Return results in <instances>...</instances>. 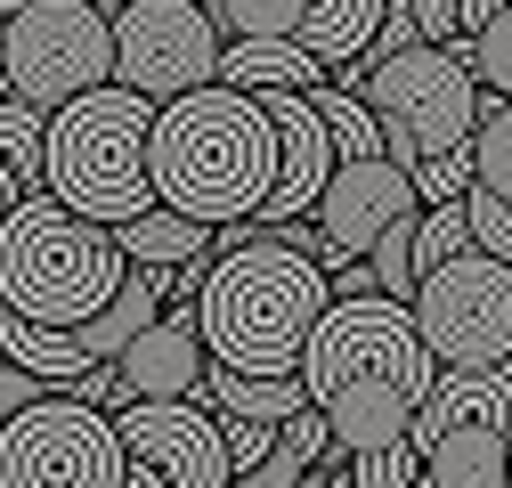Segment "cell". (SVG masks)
I'll return each instance as SVG.
<instances>
[{"label":"cell","mask_w":512,"mask_h":488,"mask_svg":"<svg viewBox=\"0 0 512 488\" xmlns=\"http://www.w3.org/2000/svg\"><path fill=\"white\" fill-rule=\"evenodd\" d=\"M431 375H439V358H431V342L415 326V301L382 293V285L334 293L326 318H317V334H309V350H301V383H309L317 407H326L342 456L407 440Z\"/></svg>","instance_id":"obj_1"},{"label":"cell","mask_w":512,"mask_h":488,"mask_svg":"<svg viewBox=\"0 0 512 488\" xmlns=\"http://www.w3.org/2000/svg\"><path fill=\"white\" fill-rule=\"evenodd\" d=\"M277 188V114L244 82H196L155 106V196L187 220L236 228Z\"/></svg>","instance_id":"obj_2"},{"label":"cell","mask_w":512,"mask_h":488,"mask_svg":"<svg viewBox=\"0 0 512 488\" xmlns=\"http://www.w3.org/2000/svg\"><path fill=\"white\" fill-rule=\"evenodd\" d=\"M334 301V277L317 253H301L293 236L261 228L236 236L228 253H212L204 293H196V326L212 358L244 366V375H301V350Z\"/></svg>","instance_id":"obj_3"},{"label":"cell","mask_w":512,"mask_h":488,"mask_svg":"<svg viewBox=\"0 0 512 488\" xmlns=\"http://www.w3.org/2000/svg\"><path fill=\"white\" fill-rule=\"evenodd\" d=\"M122 236L90 212H74L57 188H25L17 212L0 220V301L41 326H82L98 318L114 285L131 277L122 269Z\"/></svg>","instance_id":"obj_4"},{"label":"cell","mask_w":512,"mask_h":488,"mask_svg":"<svg viewBox=\"0 0 512 488\" xmlns=\"http://www.w3.org/2000/svg\"><path fill=\"white\" fill-rule=\"evenodd\" d=\"M49 188L66 196L74 212L122 228L131 212L163 204L155 196V98L131 82H98L82 98H66L49 114Z\"/></svg>","instance_id":"obj_5"},{"label":"cell","mask_w":512,"mask_h":488,"mask_svg":"<svg viewBox=\"0 0 512 488\" xmlns=\"http://www.w3.org/2000/svg\"><path fill=\"white\" fill-rule=\"evenodd\" d=\"M358 98L382 114V155L407 163V171L423 155L472 147V131H480V74L464 57V33L456 41H407L391 57L366 49V90Z\"/></svg>","instance_id":"obj_6"},{"label":"cell","mask_w":512,"mask_h":488,"mask_svg":"<svg viewBox=\"0 0 512 488\" xmlns=\"http://www.w3.org/2000/svg\"><path fill=\"white\" fill-rule=\"evenodd\" d=\"M131 488L122 423H106L98 399L49 383L33 407L0 423V488Z\"/></svg>","instance_id":"obj_7"},{"label":"cell","mask_w":512,"mask_h":488,"mask_svg":"<svg viewBox=\"0 0 512 488\" xmlns=\"http://www.w3.org/2000/svg\"><path fill=\"white\" fill-rule=\"evenodd\" d=\"M0 66H9L17 98L57 114L66 98L114 82V17L98 9V0H25V9H9Z\"/></svg>","instance_id":"obj_8"},{"label":"cell","mask_w":512,"mask_h":488,"mask_svg":"<svg viewBox=\"0 0 512 488\" xmlns=\"http://www.w3.org/2000/svg\"><path fill=\"white\" fill-rule=\"evenodd\" d=\"M415 326L439 366H496L512 358V261L464 244L415 285Z\"/></svg>","instance_id":"obj_9"},{"label":"cell","mask_w":512,"mask_h":488,"mask_svg":"<svg viewBox=\"0 0 512 488\" xmlns=\"http://www.w3.org/2000/svg\"><path fill=\"white\" fill-rule=\"evenodd\" d=\"M220 17L212 0H122L114 9V82L147 90L155 106L196 90V82H220Z\"/></svg>","instance_id":"obj_10"},{"label":"cell","mask_w":512,"mask_h":488,"mask_svg":"<svg viewBox=\"0 0 512 488\" xmlns=\"http://www.w3.org/2000/svg\"><path fill=\"white\" fill-rule=\"evenodd\" d=\"M122 448H131V488H220L236 480L228 423L204 391L187 399H122Z\"/></svg>","instance_id":"obj_11"},{"label":"cell","mask_w":512,"mask_h":488,"mask_svg":"<svg viewBox=\"0 0 512 488\" xmlns=\"http://www.w3.org/2000/svg\"><path fill=\"white\" fill-rule=\"evenodd\" d=\"M415 171L391 163V155H342L334 179L317 188V261L342 269V261H366L374 236L391 228L399 212H415Z\"/></svg>","instance_id":"obj_12"},{"label":"cell","mask_w":512,"mask_h":488,"mask_svg":"<svg viewBox=\"0 0 512 488\" xmlns=\"http://www.w3.org/2000/svg\"><path fill=\"white\" fill-rule=\"evenodd\" d=\"M269 98V114H277V188L261 196V212H252V228H285V220H301V212H317V188L334 179V163H342V147H334V131H326V114H317V98L309 90H261Z\"/></svg>","instance_id":"obj_13"},{"label":"cell","mask_w":512,"mask_h":488,"mask_svg":"<svg viewBox=\"0 0 512 488\" xmlns=\"http://www.w3.org/2000/svg\"><path fill=\"white\" fill-rule=\"evenodd\" d=\"M415 448H439V440H512V358L496 366H439L415 423H407Z\"/></svg>","instance_id":"obj_14"},{"label":"cell","mask_w":512,"mask_h":488,"mask_svg":"<svg viewBox=\"0 0 512 488\" xmlns=\"http://www.w3.org/2000/svg\"><path fill=\"white\" fill-rule=\"evenodd\" d=\"M114 366H122V391L131 399H187V391H204L212 342H204L196 310H163L155 326H139V342L122 350Z\"/></svg>","instance_id":"obj_15"},{"label":"cell","mask_w":512,"mask_h":488,"mask_svg":"<svg viewBox=\"0 0 512 488\" xmlns=\"http://www.w3.org/2000/svg\"><path fill=\"white\" fill-rule=\"evenodd\" d=\"M317 57L301 33H269V41H228L220 49V82H244V90H317Z\"/></svg>","instance_id":"obj_16"},{"label":"cell","mask_w":512,"mask_h":488,"mask_svg":"<svg viewBox=\"0 0 512 488\" xmlns=\"http://www.w3.org/2000/svg\"><path fill=\"white\" fill-rule=\"evenodd\" d=\"M204 399H212L220 415H261V423H285V415H301V407H309V383H301V375H244V366L212 358V366H204Z\"/></svg>","instance_id":"obj_17"},{"label":"cell","mask_w":512,"mask_h":488,"mask_svg":"<svg viewBox=\"0 0 512 488\" xmlns=\"http://www.w3.org/2000/svg\"><path fill=\"white\" fill-rule=\"evenodd\" d=\"M0 358L33 366L41 383H74L82 366H90V350H82V334H74V326H41V318L9 310V301H0Z\"/></svg>","instance_id":"obj_18"},{"label":"cell","mask_w":512,"mask_h":488,"mask_svg":"<svg viewBox=\"0 0 512 488\" xmlns=\"http://www.w3.org/2000/svg\"><path fill=\"white\" fill-rule=\"evenodd\" d=\"M122 236V253L131 261H155V269H171V261H196V253H212V220H187L179 204H147V212H131L114 228Z\"/></svg>","instance_id":"obj_19"},{"label":"cell","mask_w":512,"mask_h":488,"mask_svg":"<svg viewBox=\"0 0 512 488\" xmlns=\"http://www.w3.org/2000/svg\"><path fill=\"white\" fill-rule=\"evenodd\" d=\"M382 9H391V0H309V9H301V41L326 57V66H350V57L374 49Z\"/></svg>","instance_id":"obj_20"},{"label":"cell","mask_w":512,"mask_h":488,"mask_svg":"<svg viewBox=\"0 0 512 488\" xmlns=\"http://www.w3.org/2000/svg\"><path fill=\"white\" fill-rule=\"evenodd\" d=\"M326 448H334V423H326V407L309 399L301 415H285V423H277V448L244 472V488H301V480H309V464L326 456Z\"/></svg>","instance_id":"obj_21"},{"label":"cell","mask_w":512,"mask_h":488,"mask_svg":"<svg viewBox=\"0 0 512 488\" xmlns=\"http://www.w3.org/2000/svg\"><path fill=\"white\" fill-rule=\"evenodd\" d=\"M0 155L17 163V179L25 188H49V171H41V155H49V106H33V98H0Z\"/></svg>","instance_id":"obj_22"},{"label":"cell","mask_w":512,"mask_h":488,"mask_svg":"<svg viewBox=\"0 0 512 488\" xmlns=\"http://www.w3.org/2000/svg\"><path fill=\"white\" fill-rule=\"evenodd\" d=\"M309 98H317V114H326V131H334L342 155H382V114H374L350 82H317Z\"/></svg>","instance_id":"obj_23"},{"label":"cell","mask_w":512,"mask_h":488,"mask_svg":"<svg viewBox=\"0 0 512 488\" xmlns=\"http://www.w3.org/2000/svg\"><path fill=\"white\" fill-rule=\"evenodd\" d=\"M366 269H374V285H382V293H399V301H415V285H423V269H415V212H399L391 228L374 236V253H366Z\"/></svg>","instance_id":"obj_24"},{"label":"cell","mask_w":512,"mask_h":488,"mask_svg":"<svg viewBox=\"0 0 512 488\" xmlns=\"http://www.w3.org/2000/svg\"><path fill=\"white\" fill-rule=\"evenodd\" d=\"M309 0H212V17L228 41H269V33H301Z\"/></svg>","instance_id":"obj_25"},{"label":"cell","mask_w":512,"mask_h":488,"mask_svg":"<svg viewBox=\"0 0 512 488\" xmlns=\"http://www.w3.org/2000/svg\"><path fill=\"white\" fill-rule=\"evenodd\" d=\"M472 163H480V188L512 196V98L480 106V131H472Z\"/></svg>","instance_id":"obj_26"},{"label":"cell","mask_w":512,"mask_h":488,"mask_svg":"<svg viewBox=\"0 0 512 488\" xmlns=\"http://www.w3.org/2000/svg\"><path fill=\"white\" fill-rule=\"evenodd\" d=\"M464 57H472V74H480L496 98H512V0H504L480 33H464Z\"/></svg>","instance_id":"obj_27"},{"label":"cell","mask_w":512,"mask_h":488,"mask_svg":"<svg viewBox=\"0 0 512 488\" xmlns=\"http://www.w3.org/2000/svg\"><path fill=\"white\" fill-rule=\"evenodd\" d=\"M464 244H472V212H464V196L415 212V269H439L447 253H464Z\"/></svg>","instance_id":"obj_28"},{"label":"cell","mask_w":512,"mask_h":488,"mask_svg":"<svg viewBox=\"0 0 512 488\" xmlns=\"http://www.w3.org/2000/svg\"><path fill=\"white\" fill-rule=\"evenodd\" d=\"M350 480H358V488H407V480H423V448H415V440L358 448V456H350Z\"/></svg>","instance_id":"obj_29"},{"label":"cell","mask_w":512,"mask_h":488,"mask_svg":"<svg viewBox=\"0 0 512 488\" xmlns=\"http://www.w3.org/2000/svg\"><path fill=\"white\" fill-rule=\"evenodd\" d=\"M472 179H480L472 147H447V155H423L415 163V196L423 204H456V196H472Z\"/></svg>","instance_id":"obj_30"},{"label":"cell","mask_w":512,"mask_h":488,"mask_svg":"<svg viewBox=\"0 0 512 488\" xmlns=\"http://www.w3.org/2000/svg\"><path fill=\"white\" fill-rule=\"evenodd\" d=\"M464 212H472V244H488V253H504V261H512V196H488L480 179H472Z\"/></svg>","instance_id":"obj_31"},{"label":"cell","mask_w":512,"mask_h":488,"mask_svg":"<svg viewBox=\"0 0 512 488\" xmlns=\"http://www.w3.org/2000/svg\"><path fill=\"white\" fill-rule=\"evenodd\" d=\"M228 423V456H236V480L252 472V464H261L269 448H277V423H261V415H220Z\"/></svg>","instance_id":"obj_32"},{"label":"cell","mask_w":512,"mask_h":488,"mask_svg":"<svg viewBox=\"0 0 512 488\" xmlns=\"http://www.w3.org/2000/svg\"><path fill=\"white\" fill-rule=\"evenodd\" d=\"M41 391H49V383L33 375V366H17V358H0V423H9L17 407H33Z\"/></svg>","instance_id":"obj_33"},{"label":"cell","mask_w":512,"mask_h":488,"mask_svg":"<svg viewBox=\"0 0 512 488\" xmlns=\"http://www.w3.org/2000/svg\"><path fill=\"white\" fill-rule=\"evenodd\" d=\"M407 41H423V17H415V0H391V9H382V33H374V57H391Z\"/></svg>","instance_id":"obj_34"},{"label":"cell","mask_w":512,"mask_h":488,"mask_svg":"<svg viewBox=\"0 0 512 488\" xmlns=\"http://www.w3.org/2000/svg\"><path fill=\"white\" fill-rule=\"evenodd\" d=\"M496 9H504V0H456V17H464V33H480V25L496 17Z\"/></svg>","instance_id":"obj_35"},{"label":"cell","mask_w":512,"mask_h":488,"mask_svg":"<svg viewBox=\"0 0 512 488\" xmlns=\"http://www.w3.org/2000/svg\"><path fill=\"white\" fill-rule=\"evenodd\" d=\"M9 9H25V0H0V17H9Z\"/></svg>","instance_id":"obj_36"},{"label":"cell","mask_w":512,"mask_h":488,"mask_svg":"<svg viewBox=\"0 0 512 488\" xmlns=\"http://www.w3.org/2000/svg\"><path fill=\"white\" fill-rule=\"evenodd\" d=\"M0 98H9V66H0Z\"/></svg>","instance_id":"obj_37"}]
</instances>
